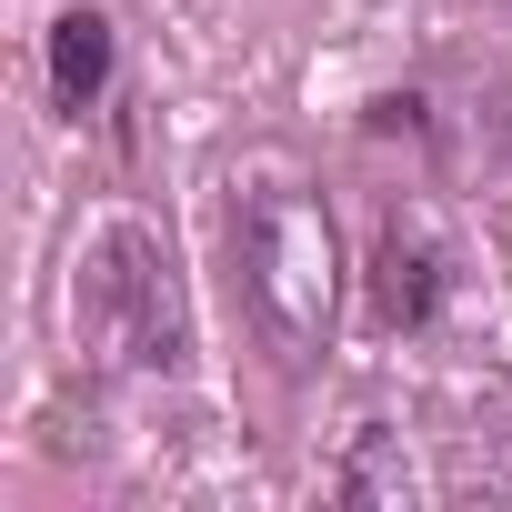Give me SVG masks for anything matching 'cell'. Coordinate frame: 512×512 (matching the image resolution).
<instances>
[{
    "mask_svg": "<svg viewBox=\"0 0 512 512\" xmlns=\"http://www.w3.org/2000/svg\"><path fill=\"white\" fill-rule=\"evenodd\" d=\"M111 81V21L101 11H71L61 31H51V91L61 101H91Z\"/></svg>",
    "mask_w": 512,
    "mask_h": 512,
    "instance_id": "277c9868",
    "label": "cell"
},
{
    "mask_svg": "<svg viewBox=\"0 0 512 512\" xmlns=\"http://www.w3.org/2000/svg\"><path fill=\"white\" fill-rule=\"evenodd\" d=\"M231 282L282 362H322L332 312H342V241H332L322 191L292 161H251L231 181Z\"/></svg>",
    "mask_w": 512,
    "mask_h": 512,
    "instance_id": "6da1fadb",
    "label": "cell"
},
{
    "mask_svg": "<svg viewBox=\"0 0 512 512\" xmlns=\"http://www.w3.org/2000/svg\"><path fill=\"white\" fill-rule=\"evenodd\" d=\"M71 322L101 362L121 372H181L191 362V302H181V272L151 221H111L81 272H71Z\"/></svg>",
    "mask_w": 512,
    "mask_h": 512,
    "instance_id": "7a4b0ae2",
    "label": "cell"
},
{
    "mask_svg": "<svg viewBox=\"0 0 512 512\" xmlns=\"http://www.w3.org/2000/svg\"><path fill=\"white\" fill-rule=\"evenodd\" d=\"M432 241H402V231H382V251H372V312L392 322V332H412L422 312H432Z\"/></svg>",
    "mask_w": 512,
    "mask_h": 512,
    "instance_id": "3957f363",
    "label": "cell"
}]
</instances>
